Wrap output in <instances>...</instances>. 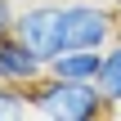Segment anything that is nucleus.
<instances>
[{"instance_id": "nucleus-1", "label": "nucleus", "mask_w": 121, "mask_h": 121, "mask_svg": "<svg viewBox=\"0 0 121 121\" xmlns=\"http://www.w3.org/2000/svg\"><path fill=\"white\" fill-rule=\"evenodd\" d=\"M27 94H31V112L45 121H99V117H108V103H103L94 81H72V76L45 72L36 85H27Z\"/></svg>"}, {"instance_id": "nucleus-2", "label": "nucleus", "mask_w": 121, "mask_h": 121, "mask_svg": "<svg viewBox=\"0 0 121 121\" xmlns=\"http://www.w3.org/2000/svg\"><path fill=\"white\" fill-rule=\"evenodd\" d=\"M121 36L117 13L99 0H63V49H108Z\"/></svg>"}, {"instance_id": "nucleus-3", "label": "nucleus", "mask_w": 121, "mask_h": 121, "mask_svg": "<svg viewBox=\"0 0 121 121\" xmlns=\"http://www.w3.org/2000/svg\"><path fill=\"white\" fill-rule=\"evenodd\" d=\"M13 36L45 63L63 49V0H31L13 13Z\"/></svg>"}, {"instance_id": "nucleus-4", "label": "nucleus", "mask_w": 121, "mask_h": 121, "mask_svg": "<svg viewBox=\"0 0 121 121\" xmlns=\"http://www.w3.org/2000/svg\"><path fill=\"white\" fill-rule=\"evenodd\" d=\"M45 76V58L31 54L13 31H0V81L9 85H36Z\"/></svg>"}, {"instance_id": "nucleus-5", "label": "nucleus", "mask_w": 121, "mask_h": 121, "mask_svg": "<svg viewBox=\"0 0 121 121\" xmlns=\"http://www.w3.org/2000/svg\"><path fill=\"white\" fill-rule=\"evenodd\" d=\"M99 63H103V49H58L45 63V72L72 76V81H94L99 76Z\"/></svg>"}, {"instance_id": "nucleus-6", "label": "nucleus", "mask_w": 121, "mask_h": 121, "mask_svg": "<svg viewBox=\"0 0 121 121\" xmlns=\"http://www.w3.org/2000/svg\"><path fill=\"white\" fill-rule=\"evenodd\" d=\"M108 112H121V36L103 49V63H99V76H94Z\"/></svg>"}, {"instance_id": "nucleus-7", "label": "nucleus", "mask_w": 121, "mask_h": 121, "mask_svg": "<svg viewBox=\"0 0 121 121\" xmlns=\"http://www.w3.org/2000/svg\"><path fill=\"white\" fill-rule=\"evenodd\" d=\"M22 117H36V112H31V94H27V85H9V81H0V121H22Z\"/></svg>"}, {"instance_id": "nucleus-8", "label": "nucleus", "mask_w": 121, "mask_h": 121, "mask_svg": "<svg viewBox=\"0 0 121 121\" xmlns=\"http://www.w3.org/2000/svg\"><path fill=\"white\" fill-rule=\"evenodd\" d=\"M13 13H18V4L13 0H0V31H13Z\"/></svg>"}, {"instance_id": "nucleus-9", "label": "nucleus", "mask_w": 121, "mask_h": 121, "mask_svg": "<svg viewBox=\"0 0 121 121\" xmlns=\"http://www.w3.org/2000/svg\"><path fill=\"white\" fill-rule=\"evenodd\" d=\"M112 13H117V22H121V0H117V4H112Z\"/></svg>"}]
</instances>
